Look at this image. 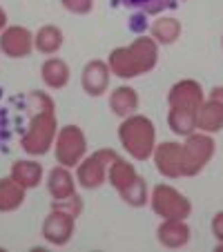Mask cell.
<instances>
[{"instance_id":"14","label":"cell","mask_w":223,"mask_h":252,"mask_svg":"<svg viewBox=\"0 0 223 252\" xmlns=\"http://www.w3.org/2000/svg\"><path fill=\"white\" fill-rule=\"evenodd\" d=\"M196 129L205 134H214L223 129V103L214 98L203 100V105L196 112Z\"/></svg>"},{"instance_id":"19","label":"cell","mask_w":223,"mask_h":252,"mask_svg":"<svg viewBox=\"0 0 223 252\" xmlns=\"http://www.w3.org/2000/svg\"><path fill=\"white\" fill-rule=\"evenodd\" d=\"M136 170H134V165L132 163H127V161H123V158H116L112 165H109V170H107V181L112 183V186L116 188V192H125L129 186H132L134 181H136Z\"/></svg>"},{"instance_id":"2","label":"cell","mask_w":223,"mask_h":252,"mask_svg":"<svg viewBox=\"0 0 223 252\" xmlns=\"http://www.w3.org/2000/svg\"><path fill=\"white\" fill-rule=\"evenodd\" d=\"M159 61V45L154 38L141 36L127 47H116L112 49L107 58L109 71L116 74L119 78H136L143 76L147 71H152Z\"/></svg>"},{"instance_id":"27","label":"cell","mask_w":223,"mask_h":252,"mask_svg":"<svg viewBox=\"0 0 223 252\" xmlns=\"http://www.w3.org/2000/svg\"><path fill=\"white\" fill-rule=\"evenodd\" d=\"M61 2L67 11H71L76 16H85L94 9V0H61Z\"/></svg>"},{"instance_id":"5","label":"cell","mask_w":223,"mask_h":252,"mask_svg":"<svg viewBox=\"0 0 223 252\" xmlns=\"http://www.w3.org/2000/svg\"><path fill=\"white\" fill-rule=\"evenodd\" d=\"M54 150H56V161L61 165L76 167L85 158V152H87V141L83 129L78 125L61 127V132L56 134V141H54Z\"/></svg>"},{"instance_id":"4","label":"cell","mask_w":223,"mask_h":252,"mask_svg":"<svg viewBox=\"0 0 223 252\" xmlns=\"http://www.w3.org/2000/svg\"><path fill=\"white\" fill-rule=\"evenodd\" d=\"M154 214L163 217V219H188L192 214V203L188 196H183L176 188L172 186H157L150 196Z\"/></svg>"},{"instance_id":"24","label":"cell","mask_w":223,"mask_h":252,"mask_svg":"<svg viewBox=\"0 0 223 252\" xmlns=\"http://www.w3.org/2000/svg\"><path fill=\"white\" fill-rule=\"evenodd\" d=\"M127 9H138L143 14H161L165 9H174L179 0H121Z\"/></svg>"},{"instance_id":"1","label":"cell","mask_w":223,"mask_h":252,"mask_svg":"<svg viewBox=\"0 0 223 252\" xmlns=\"http://www.w3.org/2000/svg\"><path fill=\"white\" fill-rule=\"evenodd\" d=\"M29 125L20 136V148L32 157H43L56 141L58 125L54 114V100L43 92H32L27 96Z\"/></svg>"},{"instance_id":"29","label":"cell","mask_w":223,"mask_h":252,"mask_svg":"<svg viewBox=\"0 0 223 252\" xmlns=\"http://www.w3.org/2000/svg\"><path fill=\"white\" fill-rule=\"evenodd\" d=\"M9 138V123H7V114L0 110V143Z\"/></svg>"},{"instance_id":"15","label":"cell","mask_w":223,"mask_h":252,"mask_svg":"<svg viewBox=\"0 0 223 252\" xmlns=\"http://www.w3.org/2000/svg\"><path fill=\"white\" fill-rule=\"evenodd\" d=\"M109 110L121 119H127L138 110V94L129 85H121L109 96Z\"/></svg>"},{"instance_id":"31","label":"cell","mask_w":223,"mask_h":252,"mask_svg":"<svg viewBox=\"0 0 223 252\" xmlns=\"http://www.w3.org/2000/svg\"><path fill=\"white\" fill-rule=\"evenodd\" d=\"M5 25H7V14H5V9H0V32L5 29Z\"/></svg>"},{"instance_id":"12","label":"cell","mask_w":223,"mask_h":252,"mask_svg":"<svg viewBox=\"0 0 223 252\" xmlns=\"http://www.w3.org/2000/svg\"><path fill=\"white\" fill-rule=\"evenodd\" d=\"M81 85L85 90V94L103 96L109 87V65L103 61H90L83 69Z\"/></svg>"},{"instance_id":"7","label":"cell","mask_w":223,"mask_h":252,"mask_svg":"<svg viewBox=\"0 0 223 252\" xmlns=\"http://www.w3.org/2000/svg\"><path fill=\"white\" fill-rule=\"evenodd\" d=\"M119 158V154L114 150H98L92 157H87L85 161L78 163V183L85 190H96L107 181V170L109 165Z\"/></svg>"},{"instance_id":"17","label":"cell","mask_w":223,"mask_h":252,"mask_svg":"<svg viewBox=\"0 0 223 252\" xmlns=\"http://www.w3.org/2000/svg\"><path fill=\"white\" fill-rule=\"evenodd\" d=\"M47 190L54 199H67V196L76 194V188H74V176L69 174V167L58 165L49 172L47 179Z\"/></svg>"},{"instance_id":"22","label":"cell","mask_w":223,"mask_h":252,"mask_svg":"<svg viewBox=\"0 0 223 252\" xmlns=\"http://www.w3.org/2000/svg\"><path fill=\"white\" fill-rule=\"evenodd\" d=\"M167 125L179 136H190L192 132H196V112L170 107V112H167Z\"/></svg>"},{"instance_id":"21","label":"cell","mask_w":223,"mask_h":252,"mask_svg":"<svg viewBox=\"0 0 223 252\" xmlns=\"http://www.w3.org/2000/svg\"><path fill=\"white\" fill-rule=\"evenodd\" d=\"M63 40L65 38H63L61 29L54 27V25H45L33 36V47L38 49L40 54H45V56H52V54H56L63 47Z\"/></svg>"},{"instance_id":"3","label":"cell","mask_w":223,"mask_h":252,"mask_svg":"<svg viewBox=\"0 0 223 252\" xmlns=\"http://www.w3.org/2000/svg\"><path fill=\"white\" fill-rule=\"evenodd\" d=\"M119 138H121V145L136 161H147L154 154V148H157L154 123L147 116H141V114H132L127 119H123V123L119 127Z\"/></svg>"},{"instance_id":"16","label":"cell","mask_w":223,"mask_h":252,"mask_svg":"<svg viewBox=\"0 0 223 252\" xmlns=\"http://www.w3.org/2000/svg\"><path fill=\"white\" fill-rule=\"evenodd\" d=\"M11 179H14L18 186H23L25 190H32V188L40 186V179H43V165L36 161H16L11 165Z\"/></svg>"},{"instance_id":"20","label":"cell","mask_w":223,"mask_h":252,"mask_svg":"<svg viewBox=\"0 0 223 252\" xmlns=\"http://www.w3.org/2000/svg\"><path fill=\"white\" fill-rule=\"evenodd\" d=\"M25 203V188L14 179H0V212H14Z\"/></svg>"},{"instance_id":"13","label":"cell","mask_w":223,"mask_h":252,"mask_svg":"<svg viewBox=\"0 0 223 252\" xmlns=\"http://www.w3.org/2000/svg\"><path fill=\"white\" fill-rule=\"evenodd\" d=\"M157 239L165 248H183L190 241V228L185 219H163V223L157 230Z\"/></svg>"},{"instance_id":"25","label":"cell","mask_w":223,"mask_h":252,"mask_svg":"<svg viewBox=\"0 0 223 252\" xmlns=\"http://www.w3.org/2000/svg\"><path fill=\"white\" fill-rule=\"evenodd\" d=\"M125 203H129L132 208H143L147 205V186H145V179L143 176H136V181L127 188L125 192H121Z\"/></svg>"},{"instance_id":"26","label":"cell","mask_w":223,"mask_h":252,"mask_svg":"<svg viewBox=\"0 0 223 252\" xmlns=\"http://www.w3.org/2000/svg\"><path fill=\"white\" fill-rule=\"evenodd\" d=\"M52 210H61V212H67V214H71L74 219H78L83 212V199L78 194H71V196H67V199H54Z\"/></svg>"},{"instance_id":"8","label":"cell","mask_w":223,"mask_h":252,"mask_svg":"<svg viewBox=\"0 0 223 252\" xmlns=\"http://www.w3.org/2000/svg\"><path fill=\"white\" fill-rule=\"evenodd\" d=\"M154 163L159 174L167 179L183 176V145L179 143H161L154 148Z\"/></svg>"},{"instance_id":"11","label":"cell","mask_w":223,"mask_h":252,"mask_svg":"<svg viewBox=\"0 0 223 252\" xmlns=\"http://www.w3.org/2000/svg\"><path fill=\"white\" fill-rule=\"evenodd\" d=\"M74 223H76V219L71 214L52 210L43 223V237L54 246H65V243H69L71 234H74Z\"/></svg>"},{"instance_id":"18","label":"cell","mask_w":223,"mask_h":252,"mask_svg":"<svg viewBox=\"0 0 223 252\" xmlns=\"http://www.w3.org/2000/svg\"><path fill=\"white\" fill-rule=\"evenodd\" d=\"M40 76H43L45 85L52 87V90H63V87L69 83V67L63 58H47L43 63V69H40Z\"/></svg>"},{"instance_id":"28","label":"cell","mask_w":223,"mask_h":252,"mask_svg":"<svg viewBox=\"0 0 223 252\" xmlns=\"http://www.w3.org/2000/svg\"><path fill=\"white\" fill-rule=\"evenodd\" d=\"M212 234L219 243H223V212H217L212 217Z\"/></svg>"},{"instance_id":"32","label":"cell","mask_w":223,"mask_h":252,"mask_svg":"<svg viewBox=\"0 0 223 252\" xmlns=\"http://www.w3.org/2000/svg\"><path fill=\"white\" fill-rule=\"evenodd\" d=\"M183 2H185V0H183Z\"/></svg>"},{"instance_id":"9","label":"cell","mask_w":223,"mask_h":252,"mask_svg":"<svg viewBox=\"0 0 223 252\" xmlns=\"http://www.w3.org/2000/svg\"><path fill=\"white\" fill-rule=\"evenodd\" d=\"M0 49L5 52V56L9 58H25L32 54L33 49V36L27 27H20V25H14V27H7L0 36Z\"/></svg>"},{"instance_id":"10","label":"cell","mask_w":223,"mask_h":252,"mask_svg":"<svg viewBox=\"0 0 223 252\" xmlns=\"http://www.w3.org/2000/svg\"><path fill=\"white\" fill-rule=\"evenodd\" d=\"M167 105L170 107H181V110H192L199 112V107L203 105V90L196 81H179L176 85H172L170 94H167Z\"/></svg>"},{"instance_id":"6","label":"cell","mask_w":223,"mask_h":252,"mask_svg":"<svg viewBox=\"0 0 223 252\" xmlns=\"http://www.w3.org/2000/svg\"><path fill=\"white\" fill-rule=\"evenodd\" d=\"M214 157V141L205 132H192L183 143V176H196Z\"/></svg>"},{"instance_id":"30","label":"cell","mask_w":223,"mask_h":252,"mask_svg":"<svg viewBox=\"0 0 223 252\" xmlns=\"http://www.w3.org/2000/svg\"><path fill=\"white\" fill-rule=\"evenodd\" d=\"M210 98H214V100H219V103H223V85L214 87V90L210 92Z\"/></svg>"},{"instance_id":"23","label":"cell","mask_w":223,"mask_h":252,"mask_svg":"<svg viewBox=\"0 0 223 252\" xmlns=\"http://www.w3.org/2000/svg\"><path fill=\"white\" fill-rule=\"evenodd\" d=\"M150 36L161 45H172L181 36V23L176 18H157L150 27Z\"/></svg>"}]
</instances>
